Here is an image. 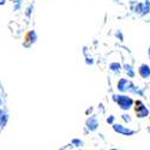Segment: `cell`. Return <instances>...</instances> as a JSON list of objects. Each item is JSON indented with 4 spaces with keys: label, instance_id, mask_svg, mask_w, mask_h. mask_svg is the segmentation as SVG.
I'll use <instances>...</instances> for the list:
<instances>
[{
    "label": "cell",
    "instance_id": "4fadbf2b",
    "mask_svg": "<svg viewBox=\"0 0 150 150\" xmlns=\"http://www.w3.org/2000/svg\"><path fill=\"white\" fill-rule=\"evenodd\" d=\"M113 120H114V118H113V117H110V118H108V119H107V121H108V122H113Z\"/></svg>",
    "mask_w": 150,
    "mask_h": 150
},
{
    "label": "cell",
    "instance_id": "3957f363",
    "mask_svg": "<svg viewBox=\"0 0 150 150\" xmlns=\"http://www.w3.org/2000/svg\"><path fill=\"white\" fill-rule=\"evenodd\" d=\"M113 129H114V131H117V132H119L121 134H126V136H132L134 133V131L126 129L125 126H122V125H117L115 124V125H113Z\"/></svg>",
    "mask_w": 150,
    "mask_h": 150
},
{
    "label": "cell",
    "instance_id": "5bb4252c",
    "mask_svg": "<svg viewBox=\"0 0 150 150\" xmlns=\"http://www.w3.org/2000/svg\"><path fill=\"white\" fill-rule=\"evenodd\" d=\"M13 1H15V3H17V4H18V3H21V0H13Z\"/></svg>",
    "mask_w": 150,
    "mask_h": 150
},
{
    "label": "cell",
    "instance_id": "2e32d148",
    "mask_svg": "<svg viewBox=\"0 0 150 150\" xmlns=\"http://www.w3.org/2000/svg\"><path fill=\"white\" fill-rule=\"evenodd\" d=\"M149 54H150V48H149Z\"/></svg>",
    "mask_w": 150,
    "mask_h": 150
},
{
    "label": "cell",
    "instance_id": "9a60e30c",
    "mask_svg": "<svg viewBox=\"0 0 150 150\" xmlns=\"http://www.w3.org/2000/svg\"><path fill=\"white\" fill-rule=\"evenodd\" d=\"M3 1H4V3H5V0H1V3H3Z\"/></svg>",
    "mask_w": 150,
    "mask_h": 150
},
{
    "label": "cell",
    "instance_id": "52a82bcc",
    "mask_svg": "<svg viewBox=\"0 0 150 150\" xmlns=\"http://www.w3.org/2000/svg\"><path fill=\"white\" fill-rule=\"evenodd\" d=\"M7 121V114H1V117H0V130H1L4 126H5V124Z\"/></svg>",
    "mask_w": 150,
    "mask_h": 150
},
{
    "label": "cell",
    "instance_id": "277c9868",
    "mask_svg": "<svg viewBox=\"0 0 150 150\" xmlns=\"http://www.w3.org/2000/svg\"><path fill=\"white\" fill-rule=\"evenodd\" d=\"M130 86H131V83L127 81V79H120L119 83H118V89L120 91H126L130 89Z\"/></svg>",
    "mask_w": 150,
    "mask_h": 150
},
{
    "label": "cell",
    "instance_id": "30bf717a",
    "mask_svg": "<svg viewBox=\"0 0 150 150\" xmlns=\"http://www.w3.org/2000/svg\"><path fill=\"white\" fill-rule=\"evenodd\" d=\"M110 69L113 71H118V70H120V64H118V62H113V64H110Z\"/></svg>",
    "mask_w": 150,
    "mask_h": 150
},
{
    "label": "cell",
    "instance_id": "8fae6325",
    "mask_svg": "<svg viewBox=\"0 0 150 150\" xmlns=\"http://www.w3.org/2000/svg\"><path fill=\"white\" fill-rule=\"evenodd\" d=\"M72 143L76 144V146H81V145H82V142H81V141H77V139H74Z\"/></svg>",
    "mask_w": 150,
    "mask_h": 150
},
{
    "label": "cell",
    "instance_id": "8992f818",
    "mask_svg": "<svg viewBox=\"0 0 150 150\" xmlns=\"http://www.w3.org/2000/svg\"><path fill=\"white\" fill-rule=\"evenodd\" d=\"M139 74L143 78H148L150 76V67L148 65H142L139 69Z\"/></svg>",
    "mask_w": 150,
    "mask_h": 150
},
{
    "label": "cell",
    "instance_id": "6da1fadb",
    "mask_svg": "<svg viewBox=\"0 0 150 150\" xmlns=\"http://www.w3.org/2000/svg\"><path fill=\"white\" fill-rule=\"evenodd\" d=\"M115 100H117V102L119 105V107L121 109H125V110H127L131 108L133 101H132V98H130L129 96H125V95H120V96H114Z\"/></svg>",
    "mask_w": 150,
    "mask_h": 150
},
{
    "label": "cell",
    "instance_id": "5b68a950",
    "mask_svg": "<svg viewBox=\"0 0 150 150\" xmlns=\"http://www.w3.org/2000/svg\"><path fill=\"white\" fill-rule=\"evenodd\" d=\"M86 125H88V129L90 131H94L97 129L98 126V121H97V118L96 117H91L90 119H88V121H86Z\"/></svg>",
    "mask_w": 150,
    "mask_h": 150
},
{
    "label": "cell",
    "instance_id": "9c48e42d",
    "mask_svg": "<svg viewBox=\"0 0 150 150\" xmlns=\"http://www.w3.org/2000/svg\"><path fill=\"white\" fill-rule=\"evenodd\" d=\"M125 70H126V72L130 74V77H133L134 76V72H133V70H132V67L130 65H125Z\"/></svg>",
    "mask_w": 150,
    "mask_h": 150
},
{
    "label": "cell",
    "instance_id": "ba28073f",
    "mask_svg": "<svg viewBox=\"0 0 150 150\" xmlns=\"http://www.w3.org/2000/svg\"><path fill=\"white\" fill-rule=\"evenodd\" d=\"M149 8H150V3H149V0H146V3L144 4V6L142 8V15H145L146 12H149Z\"/></svg>",
    "mask_w": 150,
    "mask_h": 150
},
{
    "label": "cell",
    "instance_id": "7c38bea8",
    "mask_svg": "<svg viewBox=\"0 0 150 150\" xmlns=\"http://www.w3.org/2000/svg\"><path fill=\"white\" fill-rule=\"evenodd\" d=\"M122 117H124V119H125V120H126V121H130V120H131V119H130V117H129L127 114H124Z\"/></svg>",
    "mask_w": 150,
    "mask_h": 150
},
{
    "label": "cell",
    "instance_id": "7a4b0ae2",
    "mask_svg": "<svg viewBox=\"0 0 150 150\" xmlns=\"http://www.w3.org/2000/svg\"><path fill=\"white\" fill-rule=\"evenodd\" d=\"M136 113L139 118H145L149 114V110L141 101H137L136 102Z\"/></svg>",
    "mask_w": 150,
    "mask_h": 150
}]
</instances>
